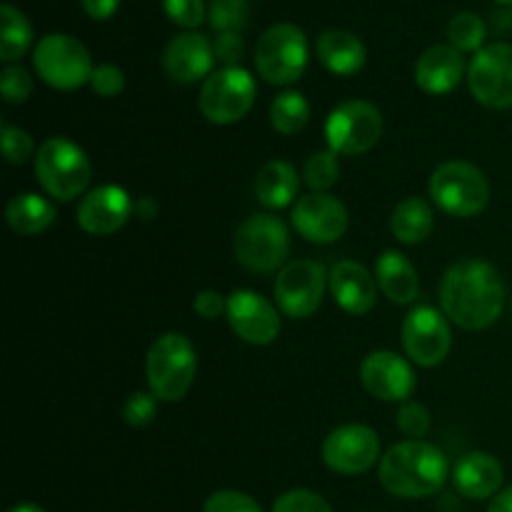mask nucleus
I'll list each match as a JSON object with an SVG mask.
<instances>
[{"instance_id": "1", "label": "nucleus", "mask_w": 512, "mask_h": 512, "mask_svg": "<svg viewBox=\"0 0 512 512\" xmlns=\"http://www.w3.org/2000/svg\"><path fill=\"white\" fill-rule=\"evenodd\" d=\"M440 305L450 323L463 330H485L498 323L505 308V283L495 265L465 258L450 265L440 283Z\"/></svg>"}, {"instance_id": "2", "label": "nucleus", "mask_w": 512, "mask_h": 512, "mask_svg": "<svg viewBox=\"0 0 512 512\" xmlns=\"http://www.w3.org/2000/svg\"><path fill=\"white\" fill-rule=\"evenodd\" d=\"M445 480L448 458L425 440H403L380 458V485L395 498H430L443 490Z\"/></svg>"}, {"instance_id": "3", "label": "nucleus", "mask_w": 512, "mask_h": 512, "mask_svg": "<svg viewBox=\"0 0 512 512\" xmlns=\"http://www.w3.org/2000/svg\"><path fill=\"white\" fill-rule=\"evenodd\" d=\"M35 178L45 195L60 203H70L85 193L90 178H93V165L80 145H75L68 138H48L33 158Z\"/></svg>"}, {"instance_id": "4", "label": "nucleus", "mask_w": 512, "mask_h": 512, "mask_svg": "<svg viewBox=\"0 0 512 512\" xmlns=\"http://www.w3.org/2000/svg\"><path fill=\"white\" fill-rule=\"evenodd\" d=\"M198 370V355L193 343L180 333H165L150 345L145 358L150 393L160 403H178L188 395Z\"/></svg>"}, {"instance_id": "5", "label": "nucleus", "mask_w": 512, "mask_h": 512, "mask_svg": "<svg viewBox=\"0 0 512 512\" xmlns=\"http://www.w3.org/2000/svg\"><path fill=\"white\" fill-rule=\"evenodd\" d=\"M430 198L453 218H473L490 203V183L478 165L448 160L430 175Z\"/></svg>"}, {"instance_id": "6", "label": "nucleus", "mask_w": 512, "mask_h": 512, "mask_svg": "<svg viewBox=\"0 0 512 512\" xmlns=\"http://www.w3.org/2000/svg\"><path fill=\"white\" fill-rule=\"evenodd\" d=\"M235 258L253 273H273L285 268L290 255V230L280 218L270 213L250 215L235 230Z\"/></svg>"}, {"instance_id": "7", "label": "nucleus", "mask_w": 512, "mask_h": 512, "mask_svg": "<svg viewBox=\"0 0 512 512\" xmlns=\"http://www.w3.org/2000/svg\"><path fill=\"white\" fill-rule=\"evenodd\" d=\"M308 68V38L293 23H278L255 45V70L270 85H293Z\"/></svg>"}, {"instance_id": "8", "label": "nucleus", "mask_w": 512, "mask_h": 512, "mask_svg": "<svg viewBox=\"0 0 512 512\" xmlns=\"http://www.w3.org/2000/svg\"><path fill=\"white\" fill-rule=\"evenodd\" d=\"M33 68L55 90H78L93 78V60L78 38L50 33L33 50Z\"/></svg>"}, {"instance_id": "9", "label": "nucleus", "mask_w": 512, "mask_h": 512, "mask_svg": "<svg viewBox=\"0 0 512 512\" xmlns=\"http://www.w3.org/2000/svg\"><path fill=\"white\" fill-rule=\"evenodd\" d=\"M255 103V80L245 68H220L200 88V113L213 125H233Z\"/></svg>"}, {"instance_id": "10", "label": "nucleus", "mask_w": 512, "mask_h": 512, "mask_svg": "<svg viewBox=\"0 0 512 512\" xmlns=\"http://www.w3.org/2000/svg\"><path fill=\"white\" fill-rule=\"evenodd\" d=\"M383 135V115L368 100H345L325 123V138L333 153L363 155L378 145Z\"/></svg>"}, {"instance_id": "11", "label": "nucleus", "mask_w": 512, "mask_h": 512, "mask_svg": "<svg viewBox=\"0 0 512 512\" xmlns=\"http://www.w3.org/2000/svg\"><path fill=\"white\" fill-rule=\"evenodd\" d=\"M405 355L420 368H435L443 363L453 348L448 315L430 305H418L410 310L400 328Z\"/></svg>"}, {"instance_id": "12", "label": "nucleus", "mask_w": 512, "mask_h": 512, "mask_svg": "<svg viewBox=\"0 0 512 512\" xmlns=\"http://www.w3.org/2000/svg\"><path fill=\"white\" fill-rule=\"evenodd\" d=\"M330 275L315 260H293L285 268H280L275 278L273 293L280 313L288 318L305 320L320 308L325 293V283Z\"/></svg>"}, {"instance_id": "13", "label": "nucleus", "mask_w": 512, "mask_h": 512, "mask_svg": "<svg viewBox=\"0 0 512 512\" xmlns=\"http://www.w3.org/2000/svg\"><path fill=\"white\" fill-rule=\"evenodd\" d=\"M473 98L490 110L512 108V45L490 43L475 53L468 68Z\"/></svg>"}, {"instance_id": "14", "label": "nucleus", "mask_w": 512, "mask_h": 512, "mask_svg": "<svg viewBox=\"0 0 512 512\" xmlns=\"http://www.w3.org/2000/svg\"><path fill=\"white\" fill-rule=\"evenodd\" d=\"M323 463L338 475H360L380 460V438L368 425H343L325 438Z\"/></svg>"}, {"instance_id": "15", "label": "nucleus", "mask_w": 512, "mask_h": 512, "mask_svg": "<svg viewBox=\"0 0 512 512\" xmlns=\"http://www.w3.org/2000/svg\"><path fill=\"white\" fill-rule=\"evenodd\" d=\"M360 383L373 398L385 403H408L418 388L413 365L393 350H375L360 365Z\"/></svg>"}, {"instance_id": "16", "label": "nucleus", "mask_w": 512, "mask_h": 512, "mask_svg": "<svg viewBox=\"0 0 512 512\" xmlns=\"http://www.w3.org/2000/svg\"><path fill=\"white\" fill-rule=\"evenodd\" d=\"M290 220H293V228L305 240L328 245L343 238L345 230H348L350 215L348 208L335 195L310 193L295 200Z\"/></svg>"}, {"instance_id": "17", "label": "nucleus", "mask_w": 512, "mask_h": 512, "mask_svg": "<svg viewBox=\"0 0 512 512\" xmlns=\"http://www.w3.org/2000/svg\"><path fill=\"white\" fill-rule=\"evenodd\" d=\"M228 323L233 333L248 345L275 343L280 335V313L268 298L255 290H235L228 298Z\"/></svg>"}, {"instance_id": "18", "label": "nucleus", "mask_w": 512, "mask_h": 512, "mask_svg": "<svg viewBox=\"0 0 512 512\" xmlns=\"http://www.w3.org/2000/svg\"><path fill=\"white\" fill-rule=\"evenodd\" d=\"M135 203L120 185H100L78 205V225L88 235H113L133 215Z\"/></svg>"}, {"instance_id": "19", "label": "nucleus", "mask_w": 512, "mask_h": 512, "mask_svg": "<svg viewBox=\"0 0 512 512\" xmlns=\"http://www.w3.org/2000/svg\"><path fill=\"white\" fill-rule=\"evenodd\" d=\"M215 63V50L205 35L188 30L175 35L163 53V68L175 83H198L200 78H210Z\"/></svg>"}, {"instance_id": "20", "label": "nucleus", "mask_w": 512, "mask_h": 512, "mask_svg": "<svg viewBox=\"0 0 512 512\" xmlns=\"http://www.w3.org/2000/svg\"><path fill=\"white\" fill-rule=\"evenodd\" d=\"M330 293L338 308L350 315H368L378 303V280L355 260H340L330 268Z\"/></svg>"}, {"instance_id": "21", "label": "nucleus", "mask_w": 512, "mask_h": 512, "mask_svg": "<svg viewBox=\"0 0 512 512\" xmlns=\"http://www.w3.org/2000/svg\"><path fill=\"white\" fill-rule=\"evenodd\" d=\"M465 75L463 53L453 45H430L415 63V83L430 95H448Z\"/></svg>"}, {"instance_id": "22", "label": "nucleus", "mask_w": 512, "mask_h": 512, "mask_svg": "<svg viewBox=\"0 0 512 512\" xmlns=\"http://www.w3.org/2000/svg\"><path fill=\"white\" fill-rule=\"evenodd\" d=\"M505 470L500 460L490 453H468L458 460L453 470V485L463 498L485 500L495 498L503 488Z\"/></svg>"}, {"instance_id": "23", "label": "nucleus", "mask_w": 512, "mask_h": 512, "mask_svg": "<svg viewBox=\"0 0 512 512\" xmlns=\"http://www.w3.org/2000/svg\"><path fill=\"white\" fill-rule=\"evenodd\" d=\"M375 280L385 298L395 305H413L420 295V280L413 263L398 250H385L375 260Z\"/></svg>"}, {"instance_id": "24", "label": "nucleus", "mask_w": 512, "mask_h": 512, "mask_svg": "<svg viewBox=\"0 0 512 512\" xmlns=\"http://www.w3.org/2000/svg\"><path fill=\"white\" fill-rule=\"evenodd\" d=\"M300 190V175L288 160H270L255 178V198L268 210H283L295 205Z\"/></svg>"}, {"instance_id": "25", "label": "nucleus", "mask_w": 512, "mask_h": 512, "mask_svg": "<svg viewBox=\"0 0 512 512\" xmlns=\"http://www.w3.org/2000/svg\"><path fill=\"white\" fill-rule=\"evenodd\" d=\"M315 50H318L320 63L335 75H355L363 70L365 58H368L363 40L348 30H325Z\"/></svg>"}, {"instance_id": "26", "label": "nucleus", "mask_w": 512, "mask_h": 512, "mask_svg": "<svg viewBox=\"0 0 512 512\" xmlns=\"http://www.w3.org/2000/svg\"><path fill=\"white\" fill-rule=\"evenodd\" d=\"M5 220L18 235L45 233L55 223V205L38 193L15 195L5 208Z\"/></svg>"}, {"instance_id": "27", "label": "nucleus", "mask_w": 512, "mask_h": 512, "mask_svg": "<svg viewBox=\"0 0 512 512\" xmlns=\"http://www.w3.org/2000/svg\"><path fill=\"white\" fill-rule=\"evenodd\" d=\"M435 228V213L428 200L423 198H405L403 203L395 205L390 215V230L395 240L403 245H418L430 238Z\"/></svg>"}, {"instance_id": "28", "label": "nucleus", "mask_w": 512, "mask_h": 512, "mask_svg": "<svg viewBox=\"0 0 512 512\" xmlns=\"http://www.w3.org/2000/svg\"><path fill=\"white\" fill-rule=\"evenodd\" d=\"M0 25H3L0 28V60L15 63L18 58H23L25 50L33 43V25L10 3L0 8Z\"/></svg>"}, {"instance_id": "29", "label": "nucleus", "mask_w": 512, "mask_h": 512, "mask_svg": "<svg viewBox=\"0 0 512 512\" xmlns=\"http://www.w3.org/2000/svg\"><path fill=\"white\" fill-rule=\"evenodd\" d=\"M270 123L278 133L298 135L310 123V103L298 90L280 93L270 105Z\"/></svg>"}, {"instance_id": "30", "label": "nucleus", "mask_w": 512, "mask_h": 512, "mask_svg": "<svg viewBox=\"0 0 512 512\" xmlns=\"http://www.w3.org/2000/svg\"><path fill=\"white\" fill-rule=\"evenodd\" d=\"M485 35H488V28H485L483 18L475 13H455L448 23V38L453 48H458L460 53H478V50L485 48Z\"/></svg>"}, {"instance_id": "31", "label": "nucleus", "mask_w": 512, "mask_h": 512, "mask_svg": "<svg viewBox=\"0 0 512 512\" xmlns=\"http://www.w3.org/2000/svg\"><path fill=\"white\" fill-rule=\"evenodd\" d=\"M303 178L305 185H308L313 193H325V190L333 188L340 178L338 153H333V150H318V153L310 155V158L305 160Z\"/></svg>"}, {"instance_id": "32", "label": "nucleus", "mask_w": 512, "mask_h": 512, "mask_svg": "<svg viewBox=\"0 0 512 512\" xmlns=\"http://www.w3.org/2000/svg\"><path fill=\"white\" fill-rule=\"evenodd\" d=\"M248 18V0H210L208 5V20L215 33H240Z\"/></svg>"}, {"instance_id": "33", "label": "nucleus", "mask_w": 512, "mask_h": 512, "mask_svg": "<svg viewBox=\"0 0 512 512\" xmlns=\"http://www.w3.org/2000/svg\"><path fill=\"white\" fill-rule=\"evenodd\" d=\"M395 423L408 440H423L430 430V413L423 403L408 400V403L400 405Z\"/></svg>"}, {"instance_id": "34", "label": "nucleus", "mask_w": 512, "mask_h": 512, "mask_svg": "<svg viewBox=\"0 0 512 512\" xmlns=\"http://www.w3.org/2000/svg\"><path fill=\"white\" fill-rule=\"evenodd\" d=\"M3 153L10 165L28 163L35 153V143L33 138H30L28 130L15 128V125L5 123L3 120Z\"/></svg>"}, {"instance_id": "35", "label": "nucleus", "mask_w": 512, "mask_h": 512, "mask_svg": "<svg viewBox=\"0 0 512 512\" xmlns=\"http://www.w3.org/2000/svg\"><path fill=\"white\" fill-rule=\"evenodd\" d=\"M0 90H3L5 103L20 105L33 95V78L20 65H8L0 75Z\"/></svg>"}, {"instance_id": "36", "label": "nucleus", "mask_w": 512, "mask_h": 512, "mask_svg": "<svg viewBox=\"0 0 512 512\" xmlns=\"http://www.w3.org/2000/svg\"><path fill=\"white\" fill-rule=\"evenodd\" d=\"M273 512H333V508L313 490H288L275 500Z\"/></svg>"}, {"instance_id": "37", "label": "nucleus", "mask_w": 512, "mask_h": 512, "mask_svg": "<svg viewBox=\"0 0 512 512\" xmlns=\"http://www.w3.org/2000/svg\"><path fill=\"white\" fill-rule=\"evenodd\" d=\"M158 403L160 400L153 393H133L123 405V420L130 428H145L155 420Z\"/></svg>"}, {"instance_id": "38", "label": "nucleus", "mask_w": 512, "mask_h": 512, "mask_svg": "<svg viewBox=\"0 0 512 512\" xmlns=\"http://www.w3.org/2000/svg\"><path fill=\"white\" fill-rule=\"evenodd\" d=\"M203 512H263V508L240 490H218L205 500Z\"/></svg>"}, {"instance_id": "39", "label": "nucleus", "mask_w": 512, "mask_h": 512, "mask_svg": "<svg viewBox=\"0 0 512 512\" xmlns=\"http://www.w3.org/2000/svg\"><path fill=\"white\" fill-rule=\"evenodd\" d=\"M163 8L180 28H198L205 18L203 0H163Z\"/></svg>"}, {"instance_id": "40", "label": "nucleus", "mask_w": 512, "mask_h": 512, "mask_svg": "<svg viewBox=\"0 0 512 512\" xmlns=\"http://www.w3.org/2000/svg\"><path fill=\"white\" fill-rule=\"evenodd\" d=\"M90 88L93 93H98L100 98H115L118 93H123L125 88V75L118 65H98L93 70V78H90Z\"/></svg>"}, {"instance_id": "41", "label": "nucleus", "mask_w": 512, "mask_h": 512, "mask_svg": "<svg viewBox=\"0 0 512 512\" xmlns=\"http://www.w3.org/2000/svg\"><path fill=\"white\" fill-rule=\"evenodd\" d=\"M215 58L225 63V68H238L245 55V40L240 33H218L213 43Z\"/></svg>"}, {"instance_id": "42", "label": "nucleus", "mask_w": 512, "mask_h": 512, "mask_svg": "<svg viewBox=\"0 0 512 512\" xmlns=\"http://www.w3.org/2000/svg\"><path fill=\"white\" fill-rule=\"evenodd\" d=\"M193 310L205 320H215L223 313H228V298L218 293V290H200L193 300Z\"/></svg>"}, {"instance_id": "43", "label": "nucleus", "mask_w": 512, "mask_h": 512, "mask_svg": "<svg viewBox=\"0 0 512 512\" xmlns=\"http://www.w3.org/2000/svg\"><path fill=\"white\" fill-rule=\"evenodd\" d=\"M80 5L93 20H108L118 10L120 0H80Z\"/></svg>"}, {"instance_id": "44", "label": "nucleus", "mask_w": 512, "mask_h": 512, "mask_svg": "<svg viewBox=\"0 0 512 512\" xmlns=\"http://www.w3.org/2000/svg\"><path fill=\"white\" fill-rule=\"evenodd\" d=\"M488 512H512V488L500 490L493 498V503H490Z\"/></svg>"}, {"instance_id": "45", "label": "nucleus", "mask_w": 512, "mask_h": 512, "mask_svg": "<svg viewBox=\"0 0 512 512\" xmlns=\"http://www.w3.org/2000/svg\"><path fill=\"white\" fill-rule=\"evenodd\" d=\"M133 213H138L143 220H153L155 213H158V205H155L153 198H140L138 203H135Z\"/></svg>"}, {"instance_id": "46", "label": "nucleus", "mask_w": 512, "mask_h": 512, "mask_svg": "<svg viewBox=\"0 0 512 512\" xmlns=\"http://www.w3.org/2000/svg\"><path fill=\"white\" fill-rule=\"evenodd\" d=\"M8 512H45V510L38 508V505H33V503H23V505H15V508Z\"/></svg>"}, {"instance_id": "47", "label": "nucleus", "mask_w": 512, "mask_h": 512, "mask_svg": "<svg viewBox=\"0 0 512 512\" xmlns=\"http://www.w3.org/2000/svg\"><path fill=\"white\" fill-rule=\"evenodd\" d=\"M495 3H500V5H508V8H512V0H495Z\"/></svg>"}]
</instances>
